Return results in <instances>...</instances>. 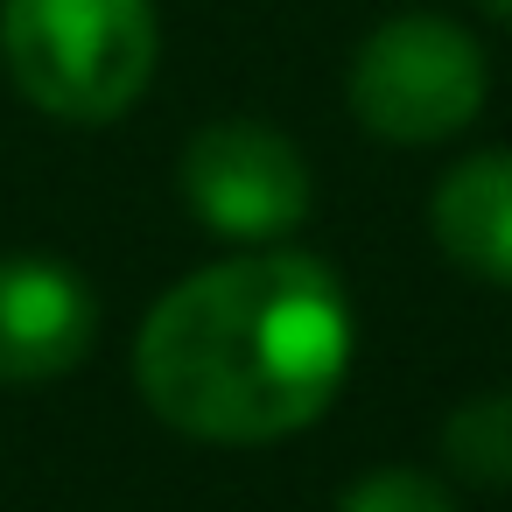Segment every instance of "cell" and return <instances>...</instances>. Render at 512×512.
<instances>
[{"instance_id": "cell-1", "label": "cell", "mask_w": 512, "mask_h": 512, "mask_svg": "<svg viewBox=\"0 0 512 512\" xmlns=\"http://www.w3.org/2000/svg\"><path fill=\"white\" fill-rule=\"evenodd\" d=\"M351 302L302 253H239L176 281L134 344L148 407L197 442L309 428L351 372Z\"/></svg>"}, {"instance_id": "cell-2", "label": "cell", "mask_w": 512, "mask_h": 512, "mask_svg": "<svg viewBox=\"0 0 512 512\" xmlns=\"http://www.w3.org/2000/svg\"><path fill=\"white\" fill-rule=\"evenodd\" d=\"M0 57L50 120L106 127L148 92L162 22L155 0H0Z\"/></svg>"}, {"instance_id": "cell-3", "label": "cell", "mask_w": 512, "mask_h": 512, "mask_svg": "<svg viewBox=\"0 0 512 512\" xmlns=\"http://www.w3.org/2000/svg\"><path fill=\"white\" fill-rule=\"evenodd\" d=\"M344 92L379 141L428 148L484 113V50L449 15H393L358 43Z\"/></svg>"}, {"instance_id": "cell-4", "label": "cell", "mask_w": 512, "mask_h": 512, "mask_svg": "<svg viewBox=\"0 0 512 512\" xmlns=\"http://www.w3.org/2000/svg\"><path fill=\"white\" fill-rule=\"evenodd\" d=\"M183 197L225 239H281L309 218V162L267 120H211L183 148Z\"/></svg>"}, {"instance_id": "cell-5", "label": "cell", "mask_w": 512, "mask_h": 512, "mask_svg": "<svg viewBox=\"0 0 512 512\" xmlns=\"http://www.w3.org/2000/svg\"><path fill=\"white\" fill-rule=\"evenodd\" d=\"M92 288L57 260H0V379H64L92 351Z\"/></svg>"}, {"instance_id": "cell-6", "label": "cell", "mask_w": 512, "mask_h": 512, "mask_svg": "<svg viewBox=\"0 0 512 512\" xmlns=\"http://www.w3.org/2000/svg\"><path fill=\"white\" fill-rule=\"evenodd\" d=\"M435 239L456 267L512 288V148L470 155L435 190Z\"/></svg>"}, {"instance_id": "cell-7", "label": "cell", "mask_w": 512, "mask_h": 512, "mask_svg": "<svg viewBox=\"0 0 512 512\" xmlns=\"http://www.w3.org/2000/svg\"><path fill=\"white\" fill-rule=\"evenodd\" d=\"M442 456L470 484H512V393L463 400L442 428Z\"/></svg>"}, {"instance_id": "cell-8", "label": "cell", "mask_w": 512, "mask_h": 512, "mask_svg": "<svg viewBox=\"0 0 512 512\" xmlns=\"http://www.w3.org/2000/svg\"><path fill=\"white\" fill-rule=\"evenodd\" d=\"M337 512H456L449 491L421 470H372L365 484H351L337 498Z\"/></svg>"}, {"instance_id": "cell-9", "label": "cell", "mask_w": 512, "mask_h": 512, "mask_svg": "<svg viewBox=\"0 0 512 512\" xmlns=\"http://www.w3.org/2000/svg\"><path fill=\"white\" fill-rule=\"evenodd\" d=\"M477 8H484L491 22H505V29H512V0H477Z\"/></svg>"}]
</instances>
